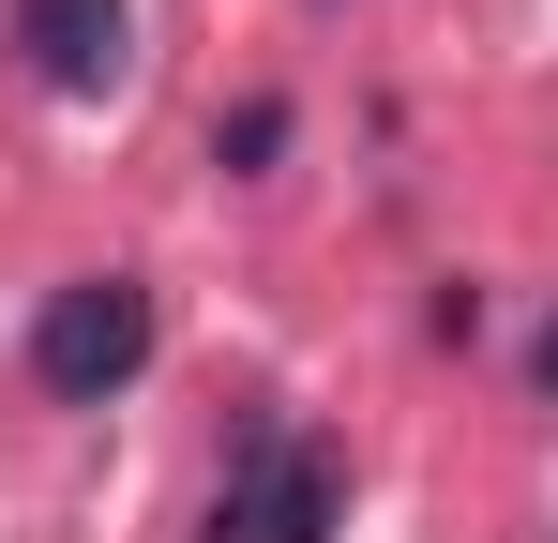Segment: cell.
<instances>
[{
    "instance_id": "3957f363",
    "label": "cell",
    "mask_w": 558,
    "mask_h": 543,
    "mask_svg": "<svg viewBox=\"0 0 558 543\" xmlns=\"http://www.w3.org/2000/svg\"><path fill=\"white\" fill-rule=\"evenodd\" d=\"M15 61H31V90H61V106H106V90L136 76V0H15Z\"/></svg>"
},
{
    "instance_id": "6da1fadb",
    "label": "cell",
    "mask_w": 558,
    "mask_h": 543,
    "mask_svg": "<svg viewBox=\"0 0 558 543\" xmlns=\"http://www.w3.org/2000/svg\"><path fill=\"white\" fill-rule=\"evenodd\" d=\"M332 529H348V452L302 438V423H257V438L227 452L196 543H332Z\"/></svg>"
},
{
    "instance_id": "5b68a950",
    "label": "cell",
    "mask_w": 558,
    "mask_h": 543,
    "mask_svg": "<svg viewBox=\"0 0 558 543\" xmlns=\"http://www.w3.org/2000/svg\"><path fill=\"white\" fill-rule=\"evenodd\" d=\"M529 377H544V393H558V317H544V348H529Z\"/></svg>"
},
{
    "instance_id": "7a4b0ae2",
    "label": "cell",
    "mask_w": 558,
    "mask_h": 543,
    "mask_svg": "<svg viewBox=\"0 0 558 543\" xmlns=\"http://www.w3.org/2000/svg\"><path fill=\"white\" fill-rule=\"evenodd\" d=\"M31 377H46L61 408H121V393L151 377V287H136V272H76V287H46V317H31Z\"/></svg>"
},
{
    "instance_id": "277c9868",
    "label": "cell",
    "mask_w": 558,
    "mask_h": 543,
    "mask_svg": "<svg viewBox=\"0 0 558 543\" xmlns=\"http://www.w3.org/2000/svg\"><path fill=\"white\" fill-rule=\"evenodd\" d=\"M211 167H227V181H272L287 167V90H242V106L211 121Z\"/></svg>"
}]
</instances>
